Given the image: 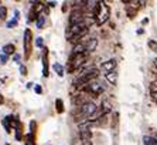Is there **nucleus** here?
Wrapping results in <instances>:
<instances>
[{"mask_svg":"<svg viewBox=\"0 0 157 145\" xmlns=\"http://www.w3.org/2000/svg\"><path fill=\"white\" fill-rule=\"evenodd\" d=\"M99 75V70L95 67L92 68H86L85 71H82L79 75H78L75 80H74V86L75 87H85L89 83L95 81Z\"/></svg>","mask_w":157,"mask_h":145,"instance_id":"nucleus-1","label":"nucleus"},{"mask_svg":"<svg viewBox=\"0 0 157 145\" xmlns=\"http://www.w3.org/2000/svg\"><path fill=\"white\" fill-rule=\"evenodd\" d=\"M92 16L95 17L96 24H98V26H102L103 23L108 22V19H109V16H110L109 6H108L105 2H99V6L96 7V10L94 11Z\"/></svg>","mask_w":157,"mask_h":145,"instance_id":"nucleus-2","label":"nucleus"},{"mask_svg":"<svg viewBox=\"0 0 157 145\" xmlns=\"http://www.w3.org/2000/svg\"><path fill=\"white\" fill-rule=\"evenodd\" d=\"M98 111V107H96L95 103H92V101H88V103H85L84 105H81L79 107V112H78V117H77V121H79L81 119H85V121H88V119L91 118L95 112Z\"/></svg>","mask_w":157,"mask_h":145,"instance_id":"nucleus-3","label":"nucleus"},{"mask_svg":"<svg viewBox=\"0 0 157 145\" xmlns=\"http://www.w3.org/2000/svg\"><path fill=\"white\" fill-rule=\"evenodd\" d=\"M33 33L30 29L24 30V37H23V46H24V58L29 60L31 56V50H33Z\"/></svg>","mask_w":157,"mask_h":145,"instance_id":"nucleus-4","label":"nucleus"},{"mask_svg":"<svg viewBox=\"0 0 157 145\" xmlns=\"http://www.w3.org/2000/svg\"><path fill=\"white\" fill-rule=\"evenodd\" d=\"M86 57H88V54L86 53H82V54H71V57H70V63H68V70L70 71H75V70H78V68L82 66V64L86 61Z\"/></svg>","mask_w":157,"mask_h":145,"instance_id":"nucleus-5","label":"nucleus"},{"mask_svg":"<svg viewBox=\"0 0 157 145\" xmlns=\"http://www.w3.org/2000/svg\"><path fill=\"white\" fill-rule=\"evenodd\" d=\"M86 19V16H85L84 10L82 9H74L72 11H71L70 14V26H74V24H78V23L84 22V20Z\"/></svg>","mask_w":157,"mask_h":145,"instance_id":"nucleus-6","label":"nucleus"},{"mask_svg":"<svg viewBox=\"0 0 157 145\" xmlns=\"http://www.w3.org/2000/svg\"><path fill=\"white\" fill-rule=\"evenodd\" d=\"M84 90H85V93L92 94V95H101L105 88H103V86L101 83L92 81V83H89V84H86V86L84 87Z\"/></svg>","mask_w":157,"mask_h":145,"instance_id":"nucleus-7","label":"nucleus"},{"mask_svg":"<svg viewBox=\"0 0 157 145\" xmlns=\"http://www.w3.org/2000/svg\"><path fill=\"white\" fill-rule=\"evenodd\" d=\"M50 75V63H48V48L43 47V77Z\"/></svg>","mask_w":157,"mask_h":145,"instance_id":"nucleus-8","label":"nucleus"},{"mask_svg":"<svg viewBox=\"0 0 157 145\" xmlns=\"http://www.w3.org/2000/svg\"><path fill=\"white\" fill-rule=\"evenodd\" d=\"M116 60L115 58H110L108 60V61H105V63H102V70L106 71V73H110V71H115V68H116Z\"/></svg>","mask_w":157,"mask_h":145,"instance_id":"nucleus-9","label":"nucleus"},{"mask_svg":"<svg viewBox=\"0 0 157 145\" xmlns=\"http://www.w3.org/2000/svg\"><path fill=\"white\" fill-rule=\"evenodd\" d=\"M84 43H85V53L86 54L92 53L96 48V46H98V40L96 38H89V40L84 41Z\"/></svg>","mask_w":157,"mask_h":145,"instance_id":"nucleus-10","label":"nucleus"},{"mask_svg":"<svg viewBox=\"0 0 157 145\" xmlns=\"http://www.w3.org/2000/svg\"><path fill=\"white\" fill-rule=\"evenodd\" d=\"M13 121H14V117H13V115L4 117V119L2 121V124H3L4 130H6V132H7V134H10V132H11V128H13Z\"/></svg>","mask_w":157,"mask_h":145,"instance_id":"nucleus-11","label":"nucleus"},{"mask_svg":"<svg viewBox=\"0 0 157 145\" xmlns=\"http://www.w3.org/2000/svg\"><path fill=\"white\" fill-rule=\"evenodd\" d=\"M105 78L108 80V83H110L112 86H116L117 83V73L116 71H110V73H106Z\"/></svg>","mask_w":157,"mask_h":145,"instance_id":"nucleus-12","label":"nucleus"},{"mask_svg":"<svg viewBox=\"0 0 157 145\" xmlns=\"http://www.w3.org/2000/svg\"><path fill=\"white\" fill-rule=\"evenodd\" d=\"M24 145H36V134L29 132L24 135Z\"/></svg>","mask_w":157,"mask_h":145,"instance_id":"nucleus-13","label":"nucleus"},{"mask_svg":"<svg viewBox=\"0 0 157 145\" xmlns=\"http://www.w3.org/2000/svg\"><path fill=\"white\" fill-rule=\"evenodd\" d=\"M2 51H3V54H6V56H11V54H14L16 53V46L14 44H6L3 48H2Z\"/></svg>","mask_w":157,"mask_h":145,"instance_id":"nucleus-14","label":"nucleus"},{"mask_svg":"<svg viewBox=\"0 0 157 145\" xmlns=\"http://www.w3.org/2000/svg\"><path fill=\"white\" fill-rule=\"evenodd\" d=\"M82 53H85V43L84 41H81V43H78V44H75L74 48H72V54H82Z\"/></svg>","mask_w":157,"mask_h":145,"instance_id":"nucleus-15","label":"nucleus"},{"mask_svg":"<svg viewBox=\"0 0 157 145\" xmlns=\"http://www.w3.org/2000/svg\"><path fill=\"white\" fill-rule=\"evenodd\" d=\"M139 4H140V2H139ZM126 13H128V16L130 19H133L136 16V13H137V4L136 6H128L126 7Z\"/></svg>","mask_w":157,"mask_h":145,"instance_id":"nucleus-16","label":"nucleus"},{"mask_svg":"<svg viewBox=\"0 0 157 145\" xmlns=\"http://www.w3.org/2000/svg\"><path fill=\"white\" fill-rule=\"evenodd\" d=\"M64 110H65V108H64V101H62L61 98H57V100H55V111L58 112V114H62Z\"/></svg>","mask_w":157,"mask_h":145,"instance_id":"nucleus-17","label":"nucleus"},{"mask_svg":"<svg viewBox=\"0 0 157 145\" xmlns=\"http://www.w3.org/2000/svg\"><path fill=\"white\" fill-rule=\"evenodd\" d=\"M143 142H144V145H157V139L154 137H149V135H146V137H143Z\"/></svg>","mask_w":157,"mask_h":145,"instance_id":"nucleus-18","label":"nucleus"},{"mask_svg":"<svg viewBox=\"0 0 157 145\" xmlns=\"http://www.w3.org/2000/svg\"><path fill=\"white\" fill-rule=\"evenodd\" d=\"M52 68H54V71L59 75V77H62V75H64V67H62V66H61L59 63H54Z\"/></svg>","mask_w":157,"mask_h":145,"instance_id":"nucleus-19","label":"nucleus"},{"mask_svg":"<svg viewBox=\"0 0 157 145\" xmlns=\"http://www.w3.org/2000/svg\"><path fill=\"white\" fill-rule=\"evenodd\" d=\"M36 22H37V29H43L44 24H45V14H44V13L43 14H40Z\"/></svg>","mask_w":157,"mask_h":145,"instance_id":"nucleus-20","label":"nucleus"},{"mask_svg":"<svg viewBox=\"0 0 157 145\" xmlns=\"http://www.w3.org/2000/svg\"><path fill=\"white\" fill-rule=\"evenodd\" d=\"M150 94H151V97H153V100L157 103V84L156 83H153L151 87H150Z\"/></svg>","mask_w":157,"mask_h":145,"instance_id":"nucleus-21","label":"nucleus"},{"mask_svg":"<svg viewBox=\"0 0 157 145\" xmlns=\"http://www.w3.org/2000/svg\"><path fill=\"white\" fill-rule=\"evenodd\" d=\"M7 19V7L6 6H0V20Z\"/></svg>","mask_w":157,"mask_h":145,"instance_id":"nucleus-22","label":"nucleus"},{"mask_svg":"<svg viewBox=\"0 0 157 145\" xmlns=\"http://www.w3.org/2000/svg\"><path fill=\"white\" fill-rule=\"evenodd\" d=\"M110 108H112V107H110L109 103H108V101H103V103H102V112H103V114L109 112V111H110Z\"/></svg>","mask_w":157,"mask_h":145,"instance_id":"nucleus-23","label":"nucleus"},{"mask_svg":"<svg viewBox=\"0 0 157 145\" xmlns=\"http://www.w3.org/2000/svg\"><path fill=\"white\" fill-rule=\"evenodd\" d=\"M149 47L153 50V51H156L157 53V43L154 40H149Z\"/></svg>","mask_w":157,"mask_h":145,"instance_id":"nucleus-24","label":"nucleus"},{"mask_svg":"<svg viewBox=\"0 0 157 145\" xmlns=\"http://www.w3.org/2000/svg\"><path fill=\"white\" fill-rule=\"evenodd\" d=\"M43 44H44V41H43V37H37L36 38V47H43Z\"/></svg>","mask_w":157,"mask_h":145,"instance_id":"nucleus-25","label":"nucleus"},{"mask_svg":"<svg viewBox=\"0 0 157 145\" xmlns=\"http://www.w3.org/2000/svg\"><path fill=\"white\" fill-rule=\"evenodd\" d=\"M16 26H17V20H16V19H13L11 22H7V27H9V29H11V27H16Z\"/></svg>","mask_w":157,"mask_h":145,"instance_id":"nucleus-26","label":"nucleus"},{"mask_svg":"<svg viewBox=\"0 0 157 145\" xmlns=\"http://www.w3.org/2000/svg\"><path fill=\"white\" fill-rule=\"evenodd\" d=\"M0 63H2V64L7 63V56H6V54H3V53L0 54Z\"/></svg>","mask_w":157,"mask_h":145,"instance_id":"nucleus-27","label":"nucleus"},{"mask_svg":"<svg viewBox=\"0 0 157 145\" xmlns=\"http://www.w3.org/2000/svg\"><path fill=\"white\" fill-rule=\"evenodd\" d=\"M20 73H21V75H27V67L26 66H20Z\"/></svg>","mask_w":157,"mask_h":145,"instance_id":"nucleus-28","label":"nucleus"},{"mask_svg":"<svg viewBox=\"0 0 157 145\" xmlns=\"http://www.w3.org/2000/svg\"><path fill=\"white\" fill-rule=\"evenodd\" d=\"M34 91H36L37 94H41V93H43V88H41L38 84H36V86H34Z\"/></svg>","mask_w":157,"mask_h":145,"instance_id":"nucleus-29","label":"nucleus"},{"mask_svg":"<svg viewBox=\"0 0 157 145\" xmlns=\"http://www.w3.org/2000/svg\"><path fill=\"white\" fill-rule=\"evenodd\" d=\"M48 6H50V7H55V4H57V3H55V2H48Z\"/></svg>","mask_w":157,"mask_h":145,"instance_id":"nucleus-30","label":"nucleus"},{"mask_svg":"<svg viewBox=\"0 0 157 145\" xmlns=\"http://www.w3.org/2000/svg\"><path fill=\"white\" fill-rule=\"evenodd\" d=\"M13 58H14V61H20V56H18V54H14V57H13Z\"/></svg>","mask_w":157,"mask_h":145,"instance_id":"nucleus-31","label":"nucleus"},{"mask_svg":"<svg viewBox=\"0 0 157 145\" xmlns=\"http://www.w3.org/2000/svg\"><path fill=\"white\" fill-rule=\"evenodd\" d=\"M2 104H4V97L0 94V105H2Z\"/></svg>","mask_w":157,"mask_h":145,"instance_id":"nucleus-32","label":"nucleus"},{"mask_svg":"<svg viewBox=\"0 0 157 145\" xmlns=\"http://www.w3.org/2000/svg\"><path fill=\"white\" fill-rule=\"evenodd\" d=\"M153 64H154V67H156V68H157V57H156V58H154V60H153Z\"/></svg>","mask_w":157,"mask_h":145,"instance_id":"nucleus-33","label":"nucleus"},{"mask_svg":"<svg viewBox=\"0 0 157 145\" xmlns=\"http://www.w3.org/2000/svg\"><path fill=\"white\" fill-rule=\"evenodd\" d=\"M154 138H156V139H157V134H156V135H154Z\"/></svg>","mask_w":157,"mask_h":145,"instance_id":"nucleus-34","label":"nucleus"},{"mask_svg":"<svg viewBox=\"0 0 157 145\" xmlns=\"http://www.w3.org/2000/svg\"><path fill=\"white\" fill-rule=\"evenodd\" d=\"M154 83H156V84H157V80H156V81H154Z\"/></svg>","mask_w":157,"mask_h":145,"instance_id":"nucleus-35","label":"nucleus"},{"mask_svg":"<svg viewBox=\"0 0 157 145\" xmlns=\"http://www.w3.org/2000/svg\"><path fill=\"white\" fill-rule=\"evenodd\" d=\"M6 145H10V144H6Z\"/></svg>","mask_w":157,"mask_h":145,"instance_id":"nucleus-36","label":"nucleus"},{"mask_svg":"<svg viewBox=\"0 0 157 145\" xmlns=\"http://www.w3.org/2000/svg\"><path fill=\"white\" fill-rule=\"evenodd\" d=\"M0 83H2V81H0Z\"/></svg>","mask_w":157,"mask_h":145,"instance_id":"nucleus-37","label":"nucleus"}]
</instances>
